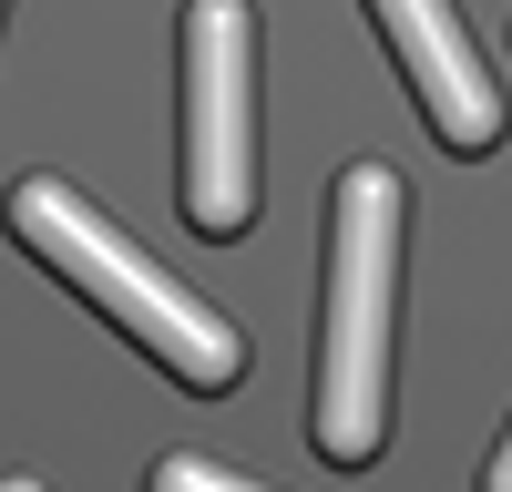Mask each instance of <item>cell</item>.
Returning a JSON list of instances; mask_svg holds the SVG:
<instances>
[{
	"instance_id": "cell-1",
	"label": "cell",
	"mask_w": 512,
	"mask_h": 492,
	"mask_svg": "<svg viewBox=\"0 0 512 492\" xmlns=\"http://www.w3.org/2000/svg\"><path fill=\"white\" fill-rule=\"evenodd\" d=\"M390 308H400V175L349 164L328 195V328L308 441L338 472H369L390 441Z\"/></svg>"
},
{
	"instance_id": "cell-2",
	"label": "cell",
	"mask_w": 512,
	"mask_h": 492,
	"mask_svg": "<svg viewBox=\"0 0 512 492\" xmlns=\"http://www.w3.org/2000/svg\"><path fill=\"white\" fill-rule=\"evenodd\" d=\"M11 236H21L62 287H82V298H93L144 359H164L185 390H236L246 339L226 328V308H205L195 287L164 277L123 226H103L93 195H72L62 175H31V185H11Z\"/></svg>"
},
{
	"instance_id": "cell-3",
	"label": "cell",
	"mask_w": 512,
	"mask_h": 492,
	"mask_svg": "<svg viewBox=\"0 0 512 492\" xmlns=\"http://www.w3.org/2000/svg\"><path fill=\"white\" fill-rule=\"evenodd\" d=\"M256 216V11L185 0V226L236 236Z\"/></svg>"
},
{
	"instance_id": "cell-4",
	"label": "cell",
	"mask_w": 512,
	"mask_h": 492,
	"mask_svg": "<svg viewBox=\"0 0 512 492\" xmlns=\"http://www.w3.org/2000/svg\"><path fill=\"white\" fill-rule=\"evenodd\" d=\"M369 21H379V41H390V62L410 72L431 134L451 154H492L502 144V93H492V72L472 52V21H461L451 0H369Z\"/></svg>"
},
{
	"instance_id": "cell-5",
	"label": "cell",
	"mask_w": 512,
	"mask_h": 492,
	"mask_svg": "<svg viewBox=\"0 0 512 492\" xmlns=\"http://www.w3.org/2000/svg\"><path fill=\"white\" fill-rule=\"evenodd\" d=\"M144 492H256V482L226 472V462H205V451H164V462L144 472Z\"/></svg>"
},
{
	"instance_id": "cell-6",
	"label": "cell",
	"mask_w": 512,
	"mask_h": 492,
	"mask_svg": "<svg viewBox=\"0 0 512 492\" xmlns=\"http://www.w3.org/2000/svg\"><path fill=\"white\" fill-rule=\"evenodd\" d=\"M482 492H512V431L492 441V462H482Z\"/></svg>"
},
{
	"instance_id": "cell-7",
	"label": "cell",
	"mask_w": 512,
	"mask_h": 492,
	"mask_svg": "<svg viewBox=\"0 0 512 492\" xmlns=\"http://www.w3.org/2000/svg\"><path fill=\"white\" fill-rule=\"evenodd\" d=\"M0 492H41V482H31V472H11V482H0Z\"/></svg>"
}]
</instances>
